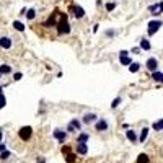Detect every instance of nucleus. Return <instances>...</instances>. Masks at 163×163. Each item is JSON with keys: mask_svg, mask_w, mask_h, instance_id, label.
<instances>
[{"mask_svg": "<svg viewBox=\"0 0 163 163\" xmlns=\"http://www.w3.org/2000/svg\"><path fill=\"white\" fill-rule=\"evenodd\" d=\"M56 28H57V33H59L60 36H62V34H69V33H70V23L67 21V15H65V13H60V20L57 21Z\"/></svg>", "mask_w": 163, "mask_h": 163, "instance_id": "nucleus-1", "label": "nucleus"}, {"mask_svg": "<svg viewBox=\"0 0 163 163\" xmlns=\"http://www.w3.org/2000/svg\"><path fill=\"white\" fill-rule=\"evenodd\" d=\"M162 20H152V21L149 23V28H147V33H149V36H153L157 31H158L160 28H162Z\"/></svg>", "mask_w": 163, "mask_h": 163, "instance_id": "nucleus-2", "label": "nucleus"}, {"mask_svg": "<svg viewBox=\"0 0 163 163\" xmlns=\"http://www.w3.org/2000/svg\"><path fill=\"white\" fill-rule=\"evenodd\" d=\"M69 11H70L72 15H74L77 20H82V18H85V10L82 7H78V5H70V8H69Z\"/></svg>", "mask_w": 163, "mask_h": 163, "instance_id": "nucleus-3", "label": "nucleus"}, {"mask_svg": "<svg viewBox=\"0 0 163 163\" xmlns=\"http://www.w3.org/2000/svg\"><path fill=\"white\" fill-rule=\"evenodd\" d=\"M82 121H78L77 117H74V119L70 121L67 124V132H77V131H82Z\"/></svg>", "mask_w": 163, "mask_h": 163, "instance_id": "nucleus-4", "label": "nucleus"}, {"mask_svg": "<svg viewBox=\"0 0 163 163\" xmlns=\"http://www.w3.org/2000/svg\"><path fill=\"white\" fill-rule=\"evenodd\" d=\"M18 135H20V139H21L23 142H26V140H29V139H31V135H33V129L29 127V126H25V127L20 129Z\"/></svg>", "mask_w": 163, "mask_h": 163, "instance_id": "nucleus-5", "label": "nucleus"}, {"mask_svg": "<svg viewBox=\"0 0 163 163\" xmlns=\"http://www.w3.org/2000/svg\"><path fill=\"white\" fill-rule=\"evenodd\" d=\"M11 46H13V41H11V38H8V36H0V47L5 51L11 49Z\"/></svg>", "mask_w": 163, "mask_h": 163, "instance_id": "nucleus-6", "label": "nucleus"}, {"mask_svg": "<svg viewBox=\"0 0 163 163\" xmlns=\"http://www.w3.org/2000/svg\"><path fill=\"white\" fill-rule=\"evenodd\" d=\"M145 67H147V70H150V72L158 70V60H157L155 57H149L147 62H145Z\"/></svg>", "mask_w": 163, "mask_h": 163, "instance_id": "nucleus-7", "label": "nucleus"}, {"mask_svg": "<svg viewBox=\"0 0 163 163\" xmlns=\"http://www.w3.org/2000/svg\"><path fill=\"white\" fill-rule=\"evenodd\" d=\"M67 135H69L67 132H65V131H60V129H57V131L52 132V137L56 139V140H59L60 144H64V142L67 140Z\"/></svg>", "mask_w": 163, "mask_h": 163, "instance_id": "nucleus-8", "label": "nucleus"}, {"mask_svg": "<svg viewBox=\"0 0 163 163\" xmlns=\"http://www.w3.org/2000/svg\"><path fill=\"white\" fill-rule=\"evenodd\" d=\"M108 127H109V124H108V121L106 119H98L95 122V129L98 132H104V131H108Z\"/></svg>", "mask_w": 163, "mask_h": 163, "instance_id": "nucleus-9", "label": "nucleus"}, {"mask_svg": "<svg viewBox=\"0 0 163 163\" xmlns=\"http://www.w3.org/2000/svg\"><path fill=\"white\" fill-rule=\"evenodd\" d=\"M96 121H98V116L95 113H87L83 116V119H82V122L83 124H92V122H96Z\"/></svg>", "mask_w": 163, "mask_h": 163, "instance_id": "nucleus-10", "label": "nucleus"}, {"mask_svg": "<svg viewBox=\"0 0 163 163\" xmlns=\"http://www.w3.org/2000/svg\"><path fill=\"white\" fill-rule=\"evenodd\" d=\"M75 150H77L78 155H87V153H88V147H87V144H82V142H77Z\"/></svg>", "mask_w": 163, "mask_h": 163, "instance_id": "nucleus-11", "label": "nucleus"}, {"mask_svg": "<svg viewBox=\"0 0 163 163\" xmlns=\"http://www.w3.org/2000/svg\"><path fill=\"white\" fill-rule=\"evenodd\" d=\"M126 137H127V140H131L132 144L139 140V137H137V134H135V131H132V129H129V131H126Z\"/></svg>", "mask_w": 163, "mask_h": 163, "instance_id": "nucleus-12", "label": "nucleus"}, {"mask_svg": "<svg viewBox=\"0 0 163 163\" xmlns=\"http://www.w3.org/2000/svg\"><path fill=\"white\" fill-rule=\"evenodd\" d=\"M140 49L142 51H150V49H152V44H150V41L147 38L140 39Z\"/></svg>", "mask_w": 163, "mask_h": 163, "instance_id": "nucleus-13", "label": "nucleus"}, {"mask_svg": "<svg viewBox=\"0 0 163 163\" xmlns=\"http://www.w3.org/2000/svg\"><path fill=\"white\" fill-rule=\"evenodd\" d=\"M152 80H155V82H158V83H163V72H158V70H155V72H152Z\"/></svg>", "mask_w": 163, "mask_h": 163, "instance_id": "nucleus-14", "label": "nucleus"}, {"mask_svg": "<svg viewBox=\"0 0 163 163\" xmlns=\"http://www.w3.org/2000/svg\"><path fill=\"white\" fill-rule=\"evenodd\" d=\"M149 131H150V129H147V127L142 129V131H140V135H139V142H142V144H144V142L149 139Z\"/></svg>", "mask_w": 163, "mask_h": 163, "instance_id": "nucleus-15", "label": "nucleus"}, {"mask_svg": "<svg viewBox=\"0 0 163 163\" xmlns=\"http://www.w3.org/2000/svg\"><path fill=\"white\" fill-rule=\"evenodd\" d=\"M11 74V67L8 64H2L0 65V75H8Z\"/></svg>", "mask_w": 163, "mask_h": 163, "instance_id": "nucleus-16", "label": "nucleus"}, {"mask_svg": "<svg viewBox=\"0 0 163 163\" xmlns=\"http://www.w3.org/2000/svg\"><path fill=\"white\" fill-rule=\"evenodd\" d=\"M152 129L153 131H157V132H160V131H163V119H158V121H155L152 124Z\"/></svg>", "mask_w": 163, "mask_h": 163, "instance_id": "nucleus-17", "label": "nucleus"}, {"mask_svg": "<svg viewBox=\"0 0 163 163\" xmlns=\"http://www.w3.org/2000/svg\"><path fill=\"white\" fill-rule=\"evenodd\" d=\"M13 28L15 29H16V31H20V33H23V31H25V25H23V23L21 21H18V20H15V21H13Z\"/></svg>", "mask_w": 163, "mask_h": 163, "instance_id": "nucleus-18", "label": "nucleus"}, {"mask_svg": "<svg viewBox=\"0 0 163 163\" xmlns=\"http://www.w3.org/2000/svg\"><path fill=\"white\" fill-rule=\"evenodd\" d=\"M119 62H121L122 65H127V67L132 64V60H131V57H129V56H121V57H119Z\"/></svg>", "mask_w": 163, "mask_h": 163, "instance_id": "nucleus-19", "label": "nucleus"}, {"mask_svg": "<svg viewBox=\"0 0 163 163\" xmlns=\"http://www.w3.org/2000/svg\"><path fill=\"white\" fill-rule=\"evenodd\" d=\"M88 139H90V135H88V134H85V132H82V134H78L77 142H82V144H87V142H88Z\"/></svg>", "mask_w": 163, "mask_h": 163, "instance_id": "nucleus-20", "label": "nucleus"}, {"mask_svg": "<svg viewBox=\"0 0 163 163\" xmlns=\"http://www.w3.org/2000/svg\"><path fill=\"white\" fill-rule=\"evenodd\" d=\"M129 70H131V74H137V72L140 70V64H137V62H132V64L129 65Z\"/></svg>", "mask_w": 163, "mask_h": 163, "instance_id": "nucleus-21", "label": "nucleus"}, {"mask_svg": "<svg viewBox=\"0 0 163 163\" xmlns=\"http://www.w3.org/2000/svg\"><path fill=\"white\" fill-rule=\"evenodd\" d=\"M135 163H149V155H147V153H140V155L137 157V162Z\"/></svg>", "mask_w": 163, "mask_h": 163, "instance_id": "nucleus-22", "label": "nucleus"}, {"mask_svg": "<svg viewBox=\"0 0 163 163\" xmlns=\"http://www.w3.org/2000/svg\"><path fill=\"white\" fill-rule=\"evenodd\" d=\"M34 18H36V10L34 8L26 10V20H34Z\"/></svg>", "mask_w": 163, "mask_h": 163, "instance_id": "nucleus-23", "label": "nucleus"}, {"mask_svg": "<svg viewBox=\"0 0 163 163\" xmlns=\"http://www.w3.org/2000/svg\"><path fill=\"white\" fill-rule=\"evenodd\" d=\"M104 8H106V11H113L114 8H116V2H108V4L104 5Z\"/></svg>", "mask_w": 163, "mask_h": 163, "instance_id": "nucleus-24", "label": "nucleus"}, {"mask_svg": "<svg viewBox=\"0 0 163 163\" xmlns=\"http://www.w3.org/2000/svg\"><path fill=\"white\" fill-rule=\"evenodd\" d=\"M121 101H122V99H121L119 96H117V98H114V99H113V103H111V108H113V109H116V108L121 104Z\"/></svg>", "mask_w": 163, "mask_h": 163, "instance_id": "nucleus-25", "label": "nucleus"}, {"mask_svg": "<svg viewBox=\"0 0 163 163\" xmlns=\"http://www.w3.org/2000/svg\"><path fill=\"white\" fill-rule=\"evenodd\" d=\"M0 158H2V160H8V158H10V152H8V150L0 152Z\"/></svg>", "mask_w": 163, "mask_h": 163, "instance_id": "nucleus-26", "label": "nucleus"}, {"mask_svg": "<svg viewBox=\"0 0 163 163\" xmlns=\"http://www.w3.org/2000/svg\"><path fill=\"white\" fill-rule=\"evenodd\" d=\"M5 104H7V99H5V95L2 93V95H0V109L5 108Z\"/></svg>", "mask_w": 163, "mask_h": 163, "instance_id": "nucleus-27", "label": "nucleus"}, {"mask_svg": "<svg viewBox=\"0 0 163 163\" xmlns=\"http://www.w3.org/2000/svg\"><path fill=\"white\" fill-rule=\"evenodd\" d=\"M21 78H23V74H21V72H15V74H13V80H15V82L21 80Z\"/></svg>", "mask_w": 163, "mask_h": 163, "instance_id": "nucleus-28", "label": "nucleus"}, {"mask_svg": "<svg viewBox=\"0 0 163 163\" xmlns=\"http://www.w3.org/2000/svg\"><path fill=\"white\" fill-rule=\"evenodd\" d=\"M116 34H117L116 29H108V31H106V36H108V38H114Z\"/></svg>", "mask_w": 163, "mask_h": 163, "instance_id": "nucleus-29", "label": "nucleus"}, {"mask_svg": "<svg viewBox=\"0 0 163 163\" xmlns=\"http://www.w3.org/2000/svg\"><path fill=\"white\" fill-rule=\"evenodd\" d=\"M140 46H139V47H132V49H131V54H140Z\"/></svg>", "mask_w": 163, "mask_h": 163, "instance_id": "nucleus-30", "label": "nucleus"}, {"mask_svg": "<svg viewBox=\"0 0 163 163\" xmlns=\"http://www.w3.org/2000/svg\"><path fill=\"white\" fill-rule=\"evenodd\" d=\"M149 10H150V11H155V10H158V4H153V5H150V7H149Z\"/></svg>", "mask_w": 163, "mask_h": 163, "instance_id": "nucleus-31", "label": "nucleus"}, {"mask_svg": "<svg viewBox=\"0 0 163 163\" xmlns=\"http://www.w3.org/2000/svg\"><path fill=\"white\" fill-rule=\"evenodd\" d=\"M67 160H69V162H70V163H74V162H75V155H72V153H69V155H67Z\"/></svg>", "mask_w": 163, "mask_h": 163, "instance_id": "nucleus-32", "label": "nucleus"}, {"mask_svg": "<svg viewBox=\"0 0 163 163\" xmlns=\"http://www.w3.org/2000/svg\"><path fill=\"white\" fill-rule=\"evenodd\" d=\"M121 56H129V51L122 49V51H121V52H119V57H121Z\"/></svg>", "mask_w": 163, "mask_h": 163, "instance_id": "nucleus-33", "label": "nucleus"}, {"mask_svg": "<svg viewBox=\"0 0 163 163\" xmlns=\"http://www.w3.org/2000/svg\"><path fill=\"white\" fill-rule=\"evenodd\" d=\"M4 150H7V145H5V144H2V142H0V152H4Z\"/></svg>", "mask_w": 163, "mask_h": 163, "instance_id": "nucleus-34", "label": "nucleus"}, {"mask_svg": "<svg viewBox=\"0 0 163 163\" xmlns=\"http://www.w3.org/2000/svg\"><path fill=\"white\" fill-rule=\"evenodd\" d=\"M158 10L163 13V2H160V4H158Z\"/></svg>", "mask_w": 163, "mask_h": 163, "instance_id": "nucleus-35", "label": "nucleus"}, {"mask_svg": "<svg viewBox=\"0 0 163 163\" xmlns=\"http://www.w3.org/2000/svg\"><path fill=\"white\" fill-rule=\"evenodd\" d=\"M38 163H46V160H44V158H38Z\"/></svg>", "mask_w": 163, "mask_h": 163, "instance_id": "nucleus-36", "label": "nucleus"}, {"mask_svg": "<svg viewBox=\"0 0 163 163\" xmlns=\"http://www.w3.org/2000/svg\"><path fill=\"white\" fill-rule=\"evenodd\" d=\"M2 139H4V132H2V129H0V142H2Z\"/></svg>", "mask_w": 163, "mask_h": 163, "instance_id": "nucleus-37", "label": "nucleus"}]
</instances>
